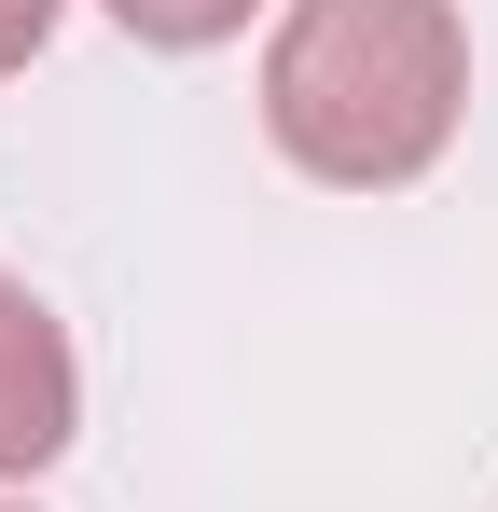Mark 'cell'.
Here are the masks:
<instances>
[{"label": "cell", "instance_id": "6da1fadb", "mask_svg": "<svg viewBox=\"0 0 498 512\" xmlns=\"http://www.w3.org/2000/svg\"><path fill=\"white\" fill-rule=\"evenodd\" d=\"M471 111L457 0H277L263 28V139L332 194H402Z\"/></svg>", "mask_w": 498, "mask_h": 512}, {"label": "cell", "instance_id": "7a4b0ae2", "mask_svg": "<svg viewBox=\"0 0 498 512\" xmlns=\"http://www.w3.org/2000/svg\"><path fill=\"white\" fill-rule=\"evenodd\" d=\"M83 429V360H70V319L0 277V485H42Z\"/></svg>", "mask_w": 498, "mask_h": 512}, {"label": "cell", "instance_id": "5b68a950", "mask_svg": "<svg viewBox=\"0 0 498 512\" xmlns=\"http://www.w3.org/2000/svg\"><path fill=\"white\" fill-rule=\"evenodd\" d=\"M0 512H28V499H0Z\"/></svg>", "mask_w": 498, "mask_h": 512}, {"label": "cell", "instance_id": "3957f363", "mask_svg": "<svg viewBox=\"0 0 498 512\" xmlns=\"http://www.w3.org/2000/svg\"><path fill=\"white\" fill-rule=\"evenodd\" d=\"M125 42H153V56H208V42H236L263 0H97Z\"/></svg>", "mask_w": 498, "mask_h": 512}, {"label": "cell", "instance_id": "277c9868", "mask_svg": "<svg viewBox=\"0 0 498 512\" xmlns=\"http://www.w3.org/2000/svg\"><path fill=\"white\" fill-rule=\"evenodd\" d=\"M56 14H70V0H0V84H14V70L56 42Z\"/></svg>", "mask_w": 498, "mask_h": 512}]
</instances>
